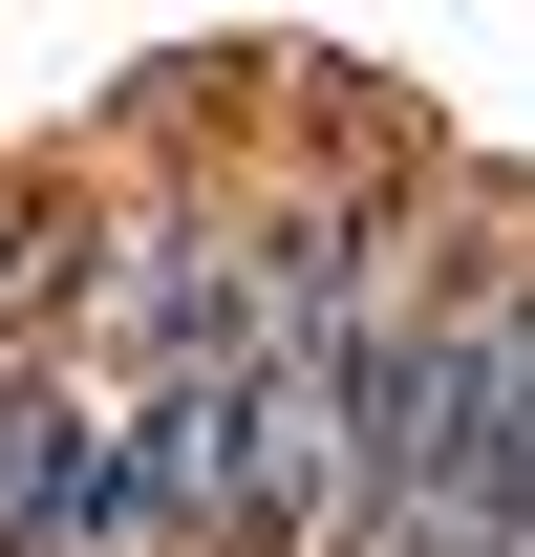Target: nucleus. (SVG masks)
<instances>
[{"mask_svg": "<svg viewBox=\"0 0 535 557\" xmlns=\"http://www.w3.org/2000/svg\"><path fill=\"white\" fill-rule=\"evenodd\" d=\"M535 408V194L428 172L386 278V386H364V557H493Z\"/></svg>", "mask_w": 535, "mask_h": 557, "instance_id": "1", "label": "nucleus"}, {"mask_svg": "<svg viewBox=\"0 0 535 557\" xmlns=\"http://www.w3.org/2000/svg\"><path fill=\"white\" fill-rule=\"evenodd\" d=\"M493 557H535V408H514V515H493Z\"/></svg>", "mask_w": 535, "mask_h": 557, "instance_id": "2", "label": "nucleus"}]
</instances>
